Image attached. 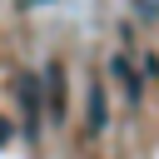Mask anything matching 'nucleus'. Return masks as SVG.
<instances>
[{"label":"nucleus","mask_w":159,"mask_h":159,"mask_svg":"<svg viewBox=\"0 0 159 159\" xmlns=\"http://www.w3.org/2000/svg\"><path fill=\"white\" fill-rule=\"evenodd\" d=\"M0 144H10V124L5 119H0Z\"/></svg>","instance_id":"nucleus-6"},{"label":"nucleus","mask_w":159,"mask_h":159,"mask_svg":"<svg viewBox=\"0 0 159 159\" xmlns=\"http://www.w3.org/2000/svg\"><path fill=\"white\" fill-rule=\"evenodd\" d=\"M20 104H25V134L35 139L40 134V80L35 75H20Z\"/></svg>","instance_id":"nucleus-3"},{"label":"nucleus","mask_w":159,"mask_h":159,"mask_svg":"<svg viewBox=\"0 0 159 159\" xmlns=\"http://www.w3.org/2000/svg\"><path fill=\"white\" fill-rule=\"evenodd\" d=\"M109 124V89L104 80H89V109H84V134H99Z\"/></svg>","instance_id":"nucleus-1"},{"label":"nucleus","mask_w":159,"mask_h":159,"mask_svg":"<svg viewBox=\"0 0 159 159\" xmlns=\"http://www.w3.org/2000/svg\"><path fill=\"white\" fill-rule=\"evenodd\" d=\"M109 70H114V80H119V89H124V99H129V104H139V99H144V80L134 75V65H129V55H114V60H109Z\"/></svg>","instance_id":"nucleus-4"},{"label":"nucleus","mask_w":159,"mask_h":159,"mask_svg":"<svg viewBox=\"0 0 159 159\" xmlns=\"http://www.w3.org/2000/svg\"><path fill=\"white\" fill-rule=\"evenodd\" d=\"M45 104H50L55 119H65V109H70V104H65V65H60V60L45 65Z\"/></svg>","instance_id":"nucleus-2"},{"label":"nucleus","mask_w":159,"mask_h":159,"mask_svg":"<svg viewBox=\"0 0 159 159\" xmlns=\"http://www.w3.org/2000/svg\"><path fill=\"white\" fill-rule=\"evenodd\" d=\"M139 5V15H149V20H159V0H134Z\"/></svg>","instance_id":"nucleus-5"}]
</instances>
